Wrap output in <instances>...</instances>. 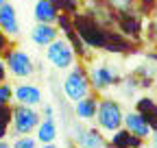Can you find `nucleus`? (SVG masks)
<instances>
[{
  "label": "nucleus",
  "mask_w": 157,
  "mask_h": 148,
  "mask_svg": "<svg viewBox=\"0 0 157 148\" xmlns=\"http://www.w3.org/2000/svg\"><path fill=\"white\" fill-rule=\"evenodd\" d=\"M96 126L101 128L103 133H109L113 135L116 131L122 128V122H124V111H122V105L113 100V98H101L98 100V111H96Z\"/></svg>",
  "instance_id": "nucleus-1"
},
{
  "label": "nucleus",
  "mask_w": 157,
  "mask_h": 148,
  "mask_svg": "<svg viewBox=\"0 0 157 148\" xmlns=\"http://www.w3.org/2000/svg\"><path fill=\"white\" fill-rule=\"evenodd\" d=\"M61 91H63V96H66L70 102H76V100L90 96L92 85H90L87 70H85L83 65L74 63V65L66 72V76H63V81H61Z\"/></svg>",
  "instance_id": "nucleus-2"
},
{
  "label": "nucleus",
  "mask_w": 157,
  "mask_h": 148,
  "mask_svg": "<svg viewBox=\"0 0 157 148\" xmlns=\"http://www.w3.org/2000/svg\"><path fill=\"white\" fill-rule=\"evenodd\" d=\"M46 61L55 68V70H70L76 63V48L70 44V39H63V37H57L52 44L46 46Z\"/></svg>",
  "instance_id": "nucleus-3"
},
{
  "label": "nucleus",
  "mask_w": 157,
  "mask_h": 148,
  "mask_svg": "<svg viewBox=\"0 0 157 148\" xmlns=\"http://www.w3.org/2000/svg\"><path fill=\"white\" fill-rule=\"evenodd\" d=\"M42 120V113L39 109L35 107H29V105H15L11 109V133L13 135H33L35 128Z\"/></svg>",
  "instance_id": "nucleus-4"
},
{
  "label": "nucleus",
  "mask_w": 157,
  "mask_h": 148,
  "mask_svg": "<svg viewBox=\"0 0 157 148\" xmlns=\"http://www.w3.org/2000/svg\"><path fill=\"white\" fill-rule=\"evenodd\" d=\"M5 63H7V72L17 81H26L35 74V61L22 48H9L5 52Z\"/></svg>",
  "instance_id": "nucleus-5"
},
{
  "label": "nucleus",
  "mask_w": 157,
  "mask_h": 148,
  "mask_svg": "<svg viewBox=\"0 0 157 148\" xmlns=\"http://www.w3.org/2000/svg\"><path fill=\"white\" fill-rule=\"evenodd\" d=\"M72 135H74V144L76 148H107V142L103 137L101 128L94 126H85L81 122H76L72 126Z\"/></svg>",
  "instance_id": "nucleus-6"
},
{
  "label": "nucleus",
  "mask_w": 157,
  "mask_h": 148,
  "mask_svg": "<svg viewBox=\"0 0 157 148\" xmlns=\"http://www.w3.org/2000/svg\"><path fill=\"white\" fill-rule=\"evenodd\" d=\"M87 76H90L92 89L98 91V94L105 91V89H109L111 85L120 83V74H118L116 68H111V65H94V68H90Z\"/></svg>",
  "instance_id": "nucleus-7"
},
{
  "label": "nucleus",
  "mask_w": 157,
  "mask_h": 148,
  "mask_svg": "<svg viewBox=\"0 0 157 148\" xmlns=\"http://www.w3.org/2000/svg\"><path fill=\"white\" fill-rule=\"evenodd\" d=\"M122 126L127 128L131 135L140 137V139H148V137L153 135V131H155V128L151 126V122L144 118V113H140L137 109H135V111H127V113H124Z\"/></svg>",
  "instance_id": "nucleus-8"
},
{
  "label": "nucleus",
  "mask_w": 157,
  "mask_h": 148,
  "mask_svg": "<svg viewBox=\"0 0 157 148\" xmlns=\"http://www.w3.org/2000/svg\"><path fill=\"white\" fill-rule=\"evenodd\" d=\"M13 100L20 102V105L37 107V105H42V100H44L42 87L35 85V83H17L13 87Z\"/></svg>",
  "instance_id": "nucleus-9"
},
{
  "label": "nucleus",
  "mask_w": 157,
  "mask_h": 148,
  "mask_svg": "<svg viewBox=\"0 0 157 148\" xmlns=\"http://www.w3.org/2000/svg\"><path fill=\"white\" fill-rule=\"evenodd\" d=\"M61 35V31H59L57 24H46V22H35L29 37H31V42L39 48H46L48 44H52L57 37Z\"/></svg>",
  "instance_id": "nucleus-10"
},
{
  "label": "nucleus",
  "mask_w": 157,
  "mask_h": 148,
  "mask_svg": "<svg viewBox=\"0 0 157 148\" xmlns=\"http://www.w3.org/2000/svg\"><path fill=\"white\" fill-rule=\"evenodd\" d=\"M0 28L7 37H17L20 35V20H17V11L11 2H5L0 7Z\"/></svg>",
  "instance_id": "nucleus-11"
},
{
  "label": "nucleus",
  "mask_w": 157,
  "mask_h": 148,
  "mask_svg": "<svg viewBox=\"0 0 157 148\" xmlns=\"http://www.w3.org/2000/svg\"><path fill=\"white\" fill-rule=\"evenodd\" d=\"M33 17H35V22L57 24L59 22V7L52 2V0H35V5H33Z\"/></svg>",
  "instance_id": "nucleus-12"
},
{
  "label": "nucleus",
  "mask_w": 157,
  "mask_h": 148,
  "mask_svg": "<svg viewBox=\"0 0 157 148\" xmlns=\"http://www.w3.org/2000/svg\"><path fill=\"white\" fill-rule=\"evenodd\" d=\"M96 111H98V98L92 94L74 102V116L78 122H92L96 118Z\"/></svg>",
  "instance_id": "nucleus-13"
},
{
  "label": "nucleus",
  "mask_w": 157,
  "mask_h": 148,
  "mask_svg": "<svg viewBox=\"0 0 157 148\" xmlns=\"http://www.w3.org/2000/svg\"><path fill=\"white\" fill-rule=\"evenodd\" d=\"M39 144H50V142H57V135H59V126H57V120L55 118H42L35 128V133Z\"/></svg>",
  "instance_id": "nucleus-14"
},
{
  "label": "nucleus",
  "mask_w": 157,
  "mask_h": 148,
  "mask_svg": "<svg viewBox=\"0 0 157 148\" xmlns=\"http://www.w3.org/2000/svg\"><path fill=\"white\" fill-rule=\"evenodd\" d=\"M109 146H111V148H137V146H142V139H140V137H135V135H131L127 128L122 126L120 131H116V133H113Z\"/></svg>",
  "instance_id": "nucleus-15"
},
{
  "label": "nucleus",
  "mask_w": 157,
  "mask_h": 148,
  "mask_svg": "<svg viewBox=\"0 0 157 148\" xmlns=\"http://www.w3.org/2000/svg\"><path fill=\"white\" fill-rule=\"evenodd\" d=\"M11 144H13V148H39V142L35 135H15V139Z\"/></svg>",
  "instance_id": "nucleus-16"
},
{
  "label": "nucleus",
  "mask_w": 157,
  "mask_h": 148,
  "mask_svg": "<svg viewBox=\"0 0 157 148\" xmlns=\"http://www.w3.org/2000/svg\"><path fill=\"white\" fill-rule=\"evenodd\" d=\"M11 100H13V87L7 81H2L0 83V107H7Z\"/></svg>",
  "instance_id": "nucleus-17"
},
{
  "label": "nucleus",
  "mask_w": 157,
  "mask_h": 148,
  "mask_svg": "<svg viewBox=\"0 0 157 148\" xmlns=\"http://www.w3.org/2000/svg\"><path fill=\"white\" fill-rule=\"evenodd\" d=\"M107 2L116 9V11H120V13H127L133 9V0H107Z\"/></svg>",
  "instance_id": "nucleus-18"
},
{
  "label": "nucleus",
  "mask_w": 157,
  "mask_h": 148,
  "mask_svg": "<svg viewBox=\"0 0 157 148\" xmlns=\"http://www.w3.org/2000/svg\"><path fill=\"white\" fill-rule=\"evenodd\" d=\"M39 113H42V118H55V107L52 105H42V109H39Z\"/></svg>",
  "instance_id": "nucleus-19"
},
{
  "label": "nucleus",
  "mask_w": 157,
  "mask_h": 148,
  "mask_svg": "<svg viewBox=\"0 0 157 148\" xmlns=\"http://www.w3.org/2000/svg\"><path fill=\"white\" fill-rule=\"evenodd\" d=\"M7 46H9V37L2 33V28H0V52H7L9 50Z\"/></svg>",
  "instance_id": "nucleus-20"
},
{
  "label": "nucleus",
  "mask_w": 157,
  "mask_h": 148,
  "mask_svg": "<svg viewBox=\"0 0 157 148\" xmlns=\"http://www.w3.org/2000/svg\"><path fill=\"white\" fill-rule=\"evenodd\" d=\"M5 79H7V63L0 59V83H2Z\"/></svg>",
  "instance_id": "nucleus-21"
},
{
  "label": "nucleus",
  "mask_w": 157,
  "mask_h": 148,
  "mask_svg": "<svg viewBox=\"0 0 157 148\" xmlns=\"http://www.w3.org/2000/svg\"><path fill=\"white\" fill-rule=\"evenodd\" d=\"M63 2H66V7H68V9H74V7L81 5V0H63Z\"/></svg>",
  "instance_id": "nucleus-22"
},
{
  "label": "nucleus",
  "mask_w": 157,
  "mask_h": 148,
  "mask_svg": "<svg viewBox=\"0 0 157 148\" xmlns=\"http://www.w3.org/2000/svg\"><path fill=\"white\" fill-rule=\"evenodd\" d=\"M148 139H151V148H157V128L153 131V135H151Z\"/></svg>",
  "instance_id": "nucleus-23"
},
{
  "label": "nucleus",
  "mask_w": 157,
  "mask_h": 148,
  "mask_svg": "<svg viewBox=\"0 0 157 148\" xmlns=\"http://www.w3.org/2000/svg\"><path fill=\"white\" fill-rule=\"evenodd\" d=\"M0 148H13V144L7 142V139H0Z\"/></svg>",
  "instance_id": "nucleus-24"
},
{
  "label": "nucleus",
  "mask_w": 157,
  "mask_h": 148,
  "mask_svg": "<svg viewBox=\"0 0 157 148\" xmlns=\"http://www.w3.org/2000/svg\"><path fill=\"white\" fill-rule=\"evenodd\" d=\"M39 148H59L55 142H50V144H39Z\"/></svg>",
  "instance_id": "nucleus-25"
},
{
  "label": "nucleus",
  "mask_w": 157,
  "mask_h": 148,
  "mask_svg": "<svg viewBox=\"0 0 157 148\" xmlns=\"http://www.w3.org/2000/svg\"><path fill=\"white\" fill-rule=\"evenodd\" d=\"M5 2H9V0H0V7H2V5H5Z\"/></svg>",
  "instance_id": "nucleus-26"
},
{
  "label": "nucleus",
  "mask_w": 157,
  "mask_h": 148,
  "mask_svg": "<svg viewBox=\"0 0 157 148\" xmlns=\"http://www.w3.org/2000/svg\"><path fill=\"white\" fill-rule=\"evenodd\" d=\"M137 148H151V146H137Z\"/></svg>",
  "instance_id": "nucleus-27"
}]
</instances>
